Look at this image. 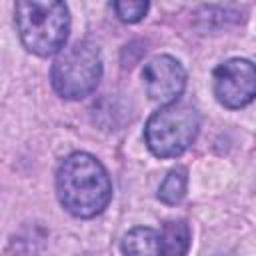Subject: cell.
<instances>
[{
    "label": "cell",
    "mask_w": 256,
    "mask_h": 256,
    "mask_svg": "<svg viewBox=\"0 0 256 256\" xmlns=\"http://www.w3.org/2000/svg\"><path fill=\"white\" fill-rule=\"evenodd\" d=\"M186 182H188V178H186V170L184 168L170 170L168 176L164 178V182L158 188V198L164 204H178L184 198Z\"/></svg>",
    "instance_id": "obj_9"
},
{
    "label": "cell",
    "mask_w": 256,
    "mask_h": 256,
    "mask_svg": "<svg viewBox=\"0 0 256 256\" xmlns=\"http://www.w3.org/2000/svg\"><path fill=\"white\" fill-rule=\"evenodd\" d=\"M102 76V58L90 42H76L56 56L52 64V86L68 100H80L92 94Z\"/></svg>",
    "instance_id": "obj_3"
},
{
    "label": "cell",
    "mask_w": 256,
    "mask_h": 256,
    "mask_svg": "<svg viewBox=\"0 0 256 256\" xmlns=\"http://www.w3.org/2000/svg\"><path fill=\"white\" fill-rule=\"evenodd\" d=\"M56 194L60 204L78 218L100 214L112 196L106 168L86 152H74L56 172Z\"/></svg>",
    "instance_id": "obj_1"
},
{
    "label": "cell",
    "mask_w": 256,
    "mask_h": 256,
    "mask_svg": "<svg viewBox=\"0 0 256 256\" xmlns=\"http://www.w3.org/2000/svg\"><path fill=\"white\" fill-rule=\"evenodd\" d=\"M126 254H162V234L152 228H134L122 240Z\"/></svg>",
    "instance_id": "obj_7"
},
{
    "label": "cell",
    "mask_w": 256,
    "mask_h": 256,
    "mask_svg": "<svg viewBox=\"0 0 256 256\" xmlns=\"http://www.w3.org/2000/svg\"><path fill=\"white\" fill-rule=\"evenodd\" d=\"M212 88L226 108H242L256 98V64L246 58H230L216 66Z\"/></svg>",
    "instance_id": "obj_5"
},
{
    "label": "cell",
    "mask_w": 256,
    "mask_h": 256,
    "mask_svg": "<svg viewBox=\"0 0 256 256\" xmlns=\"http://www.w3.org/2000/svg\"><path fill=\"white\" fill-rule=\"evenodd\" d=\"M16 28L26 50L52 56L66 44L70 16L64 0H16Z\"/></svg>",
    "instance_id": "obj_2"
},
{
    "label": "cell",
    "mask_w": 256,
    "mask_h": 256,
    "mask_svg": "<svg viewBox=\"0 0 256 256\" xmlns=\"http://www.w3.org/2000/svg\"><path fill=\"white\" fill-rule=\"evenodd\" d=\"M114 12L122 22H140L148 12V0H112Z\"/></svg>",
    "instance_id": "obj_10"
},
{
    "label": "cell",
    "mask_w": 256,
    "mask_h": 256,
    "mask_svg": "<svg viewBox=\"0 0 256 256\" xmlns=\"http://www.w3.org/2000/svg\"><path fill=\"white\" fill-rule=\"evenodd\" d=\"M198 128V112L192 106L172 102L164 104L148 118L144 136L154 156L176 158L194 142Z\"/></svg>",
    "instance_id": "obj_4"
},
{
    "label": "cell",
    "mask_w": 256,
    "mask_h": 256,
    "mask_svg": "<svg viewBox=\"0 0 256 256\" xmlns=\"http://www.w3.org/2000/svg\"><path fill=\"white\" fill-rule=\"evenodd\" d=\"M162 254H186L190 246V228L184 220L168 222L162 228Z\"/></svg>",
    "instance_id": "obj_8"
},
{
    "label": "cell",
    "mask_w": 256,
    "mask_h": 256,
    "mask_svg": "<svg viewBox=\"0 0 256 256\" xmlns=\"http://www.w3.org/2000/svg\"><path fill=\"white\" fill-rule=\"evenodd\" d=\"M142 80L150 100L160 104H172L186 86V72L182 64L172 56H154L142 68Z\"/></svg>",
    "instance_id": "obj_6"
}]
</instances>
